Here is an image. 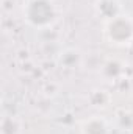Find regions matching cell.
I'll use <instances>...</instances> for the list:
<instances>
[{
    "label": "cell",
    "instance_id": "7a4b0ae2",
    "mask_svg": "<svg viewBox=\"0 0 133 134\" xmlns=\"http://www.w3.org/2000/svg\"><path fill=\"white\" fill-rule=\"evenodd\" d=\"M103 36L108 44L114 47H127L133 41V19L127 14L103 22Z\"/></svg>",
    "mask_w": 133,
    "mask_h": 134
},
{
    "label": "cell",
    "instance_id": "6da1fadb",
    "mask_svg": "<svg viewBox=\"0 0 133 134\" xmlns=\"http://www.w3.org/2000/svg\"><path fill=\"white\" fill-rule=\"evenodd\" d=\"M22 17L33 28H49L58 19V8L53 0H27L22 6Z\"/></svg>",
    "mask_w": 133,
    "mask_h": 134
},
{
    "label": "cell",
    "instance_id": "ba28073f",
    "mask_svg": "<svg viewBox=\"0 0 133 134\" xmlns=\"http://www.w3.org/2000/svg\"><path fill=\"white\" fill-rule=\"evenodd\" d=\"M130 47H132V48H133V41H132V44H130Z\"/></svg>",
    "mask_w": 133,
    "mask_h": 134
},
{
    "label": "cell",
    "instance_id": "8992f818",
    "mask_svg": "<svg viewBox=\"0 0 133 134\" xmlns=\"http://www.w3.org/2000/svg\"><path fill=\"white\" fill-rule=\"evenodd\" d=\"M58 61L64 69H75L81 63V53L75 48H66L64 52L60 53Z\"/></svg>",
    "mask_w": 133,
    "mask_h": 134
},
{
    "label": "cell",
    "instance_id": "5b68a950",
    "mask_svg": "<svg viewBox=\"0 0 133 134\" xmlns=\"http://www.w3.org/2000/svg\"><path fill=\"white\" fill-rule=\"evenodd\" d=\"M24 123L17 115H3L0 122V134H22Z\"/></svg>",
    "mask_w": 133,
    "mask_h": 134
},
{
    "label": "cell",
    "instance_id": "277c9868",
    "mask_svg": "<svg viewBox=\"0 0 133 134\" xmlns=\"http://www.w3.org/2000/svg\"><path fill=\"white\" fill-rule=\"evenodd\" d=\"M80 134H110V126L105 119L94 115L81 123Z\"/></svg>",
    "mask_w": 133,
    "mask_h": 134
},
{
    "label": "cell",
    "instance_id": "3957f363",
    "mask_svg": "<svg viewBox=\"0 0 133 134\" xmlns=\"http://www.w3.org/2000/svg\"><path fill=\"white\" fill-rule=\"evenodd\" d=\"M94 9L96 14L103 19V22H108L122 14V5L119 0H96Z\"/></svg>",
    "mask_w": 133,
    "mask_h": 134
},
{
    "label": "cell",
    "instance_id": "52a82bcc",
    "mask_svg": "<svg viewBox=\"0 0 133 134\" xmlns=\"http://www.w3.org/2000/svg\"><path fill=\"white\" fill-rule=\"evenodd\" d=\"M121 72H122V66H121L116 59L106 61V63L103 64V67H102V73H103V76H106L108 80L117 78V76L121 75Z\"/></svg>",
    "mask_w": 133,
    "mask_h": 134
}]
</instances>
